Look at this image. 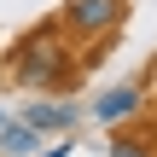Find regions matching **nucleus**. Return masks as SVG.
<instances>
[{"label": "nucleus", "mask_w": 157, "mask_h": 157, "mask_svg": "<svg viewBox=\"0 0 157 157\" xmlns=\"http://www.w3.org/2000/svg\"><path fill=\"white\" fill-rule=\"evenodd\" d=\"M17 76L35 82V87H58L64 82V47H58L52 29H41V35H29L17 47Z\"/></svg>", "instance_id": "1"}, {"label": "nucleus", "mask_w": 157, "mask_h": 157, "mask_svg": "<svg viewBox=\"0 0 157 157\" xmlns=\"http://www.w3.org/2000/svg\"><path fill=\"white\" fill-rule=\"evenodd\" d=\"M117 17H122V0H70V29H82V35H99Z\"/></svg>", "instance_id": "2"}, {"label": "nucleus", "mask_w": 157, "mask_h": 157, "mask_svg": "<svg viewBox=\"0 0 157 157\" xmlns=\"http://www.w3.org/2000/svg\"><path fill=\"white\" fill-rule=\"evenodd\" d=\"M140 99H146L140 87H111V93H99V99H93V117H99V122H122V117H134V111H140Z\"/></svg>", "instance_id": "3"}, {"label": "nucleus", "mask_w": 157, "mask_h": 157, "mask_svg": "<svg viewBox=\"0 0 157 157\" xmlns=\"http://www.w3.org/2000/svg\"><path fill=\"white\" fill-rule=\"evenodd\" d=\"M23 122H29L35 134H47V128H70V122H76V111H70L64 99H58V105H52V99H41V105H29V111H23Z\"/></svg>", "instance_id": "4"}, {"label": "nucleus", "mask_w": 157, "mask_h": 157, "mask_svg": "<svg viewBox=\"0 0 157 157\" xmlns=\"http://www.w3.org/2000/svg\"><path fill=\"white\" fill-rule=\"evenodd\" d=\"M35 146H41V134H35L29 122H12V128L0 122V151L6 157H35Z\"/></svg>", "instance_id": "5"}, {"label": "nucleus", "mask_w": 157, "mask_h": 157, "mask_svg": "<svg viewBox=\"0 0 157 157\" xmlns=\"http://www.w3.org/2000/svg\"><path fill=\"white\" fill-rule=\"evenodd\" d=\"M111 157H151V146H146L140 134H117V140H111Z\"/></svg>", "instance_id": "6"}, {"label": "nucleus", "mask_w": 157, "mask_h": 157, "mask_svg": "<svg viewBox=\"0 0 157 157\" xmlns=\"http://www.w3.org/2000/svg\"><path fill=\"white\" fill-rule=\"evenodd\" d=\"M41 157H70V140H58L52 151H41Z\"/></svg>", "instance_id": "7"}]
</instances>
